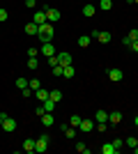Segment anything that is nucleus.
Listing matches in <instances>:
<instances>
[{"label":"nucleus","instance_id":"5701e85b","mask_svg":"<svg viewBox=\"0 0 138 154\" xmlns=\"http://www.w3.org/2000/svg\"><path fill=\"white\" fill-rule=\"evenodd\" d=\"M28 88L35 92V90H39V88H41V83L37 81V78H30V81H28Z\"/></svg>","mask_w":138,"mask_h":154},{"label":"nucleus","instance_id":"c756f323","mask_svg":"<svg viewBox=\"0 0 138 154\" xmlns=\"http://www.w3.org/2000/svg\"><path fill=\"white\" fill-rule=\"evenodd\" d=\"M51 69H53V76H62V67H60V64H55Z\"/></svg>","mask_w":138,"mask_h":154},{"label":"nucleus","instance_id":"423d86ee","mask_svg":"<svg viewBox=\"0 0 138 154\" xmlns=\"http://www.w3.org/2000/svg\"><path fill=\"white\" fill-rule=\"evenodd\" d=\"M39 51H41V55H46V58H51V55H55V46H53L51 42H44Z\"/></svg>","mask_w":138,"mask_h":154},{"label":"nucleus","instance_id":"a211bd4d","mask_svg":"<svg viewBox=\"0 0 138 154\" xmlns=\"http://www.w3.org/2000/svg\"><path fill=\"white\" fill-rule=\"evenodd\" d=\"M35 23H37V26H41V23H46V12H35Z\"/></svg>","mask_w":138,"mask_h":154},{"label":"nucleus","instance_id":"6ab92c4d","mask_svg":"<svg viewBox=\"0 0 138 154\" xmlns=\"http://www.w3.org/2000/svg\"><path fill=\"white\" fill-rule=\"evenodd\" d=\"M35 97H37L39 101H46V99H48V90H44V88H39V90H35Z\"/></svg>","mask_w":138,"mask_h":154},{"label":"nucleus","instance_id":"0eeeda50","mask_svg":"<svg viewBox=\"0 0 138 154\" xmlns=\"http://www.w3.org/2000/svg\"><path fill=\"white\" fill-rule=\"evenodd\" d=\"M58 64H60V67L72 64V55H69V53H58Z\"/></svg>","mask_w":138,"mask_h":154},{"label":"nucleus","instance_id":"dca6fc26","mask_svg":"<svg viewBox=\"0 0 138 154\" xmlns=\"http://www.w3.org/2000/svg\"><path fill=\"white\" fill-rule=\"evenodd\" d=\"M41 124H44V127H53V124H55L51 113H44V115H41Z\"/></svg>","mask_w":138,"mask_h":154},{"label":"nucleus","instance_id":"aec40b11","mask_svg":"<svg viewBox=\"0 0 138 154\" xmlns=\"http://www.w3.org/2000/svg\"><path fill=\"white\" fill-rule=\"evenodd\" d=\"M106 120H108V113H106V110H97V113H94V122H106Z\"/></svg>","mask_w":138,"mask_h":154},{"label":"nucleus","instance_id":"4c0bfd02","mask_svg":"<svg viewBox=\"0 0 138 154\" xmlns=\"http://www.w3.org/2000/svg\"><path fill=\"white\" fill-rule=\"evenodd\" d=\"M127 2H129V5H138V0H127Z\"/></svg>","mask_w":138,"mask_h":154},{"label":"nucleus","instance_id":"2f4dec72","mask_svg":"<svg viewBox=\"0 0 138 154\" xmlns=\"http://www.w3.org/2000/svg\"><path fill=\"white\" fill-rule=\"evenodd\" d=\"M9 19V14H7V9H2V7H0V21H7Z\"/></svg>","mask_w":138,"mask_h":154},{"label":"nucleus","instance_id":"f257e3e1","mask_svg":"<svg viewBox=\"0 0 138 154\" xmlns=\"http://www.w3.org/2000/svg\"><path fill=\"white\" fill-rule=\"evenodd\" d=\"M53 35H55V30H53V23H48V21H46V23H41V26H39V32H37V37H39L41 42H51Z\"/></svg>","mask_w":138,"mask_h":154},{"label":"nucleus","instance_id":"ddd939ff","mask_svg":"<svg viewBox=\"0 0 138 154\" xmlns=\"http://www.w3.org/2000/svg\"><path fill=\"white\" fill-rule=\"evenodd\" d=\"M99 152H101V154H118V149L113 147V143H104V145H101V149H99Z\"/></svg>","mask_w":138,"mask_h":154},{"label":"nucleus","instance_id":"7c9ffc66","mask_svg":"<svg viewBox=\"0 0 138 154\" xmlns=\"http://www.w3.org/2000/svg\"><path fill=\"white\" fill-rule=\"evenodd\" d=\"M138 145V138H127V147H136Z\"/></svg>","mask_w":138,"mask_h":154},{"label":"nucleus","instance_id":"6e6552de","mask_svg":"<svg viewBox=\"0 0 138 154\" xmlns=\"http://www.w3.org/2000/svg\"><path fill=\"white\" fill-rule=\"evenodd\" d=\"M94 124H97L94 120H81V127H78V129L87 134V131H92V129H94Z\"/></svg>","mask_w":138,"mask_h":154},{"label":"nucleus","instance_id":"f03ea898","mask_svg":"<svg viewBox=\"0 0 138 154\" xmlns=\"http://www.w3.org/2000/svg\"><path fill=\"white\" fill-rule=\"evenodd\" d=\"M48 149V136H39L37 140H35V152H46Z\"/></svg>","mask_w":138,"mask_h":154},{"label":"nucleus","instance_id":"7ed1b4c3","mask_svg":"<svg viewBox=\"0 0 138 154\" xmlns=\"http://www.w3.org/2000/svg\"><path fill=\"white\" fill-rule=\"evenodd\" d=\"M108 78H111L113 83H120V81L124 78V71L118 69V67H113V69H108Z\"/></svg>","mask_w":138,"mask_h":154},{"label":"nucleus","instance_id":"393cba45","mask_svg":"<svg viewBox=\"0 0 138 154\" xmlns=\"http://www.w3.org/2000/svg\"><path fill=\"white\" fill-rule=\"evenodd\" d=\"M76 149H78L81 154H90V147H87L85 143H76Z\"/></svg>","mask_w":138,"mask_h":154},{"label":"nucleus","instance_id":"f704fd0d","mask_svg":"<svg viewBox=\"0 0 138 154\" xmlns=\"http://www.w3.org/2000/svg\"><path fill=\"white\" fill-rule=\"evenodd\" d=\"M129 48H131V51H136V53H138V39H136V42H131V46H129Z\"/></svg>","mask_w":138,"mask_h":154},{"label":"nucleus","instance_id":"412c9836","mask_svg":"<svg viewBox=\"0 0 138 154\" xmlns=\"http://www.w3.org/2000/svg\"><path fill=\"white\" fill-rule=\"evenodd\" d=\"M48 97H51V99H53L55 103H58V101H62V92H60V90H51V92H48Z\"/></svg>","mask_w":138,"mask_h":154},{"label":"nucleus","instance_id":"cd10ccee","mask_svg":"<svg viewBox=\"0 0 138 154\" xmlns=\"http://www.w3.org/2000/svg\"><path fill=\"white\" fill-rule=\"evenodd\" d=\"M37 67H39V62H37V58H30V60H28V69H37Z\"/></svg>","mask_w":138,"mask_h":154},{"label":"nucleus","instance_id":"bb28decb","mask_svg":"<svg viewBox=\"0 0 138 154\" xmlns=\"http://www.w3.org/2000/svg\"><path fill=\"white\" fill-rule=\"evenodd\" d=\"M113 147H115V149L120 152V149L124 147V140H122V138H115V140H113Z\"/></svg>","mask_w":138,"mask_h":154},{"label":"nucleus","instance_id":"f8f14e48","mask_svg":"<svg viewBox=\"0 0 138 154\" xmlns=\"http://www.w3.org/2000/svg\"><path fill=\"white\" fill-rule=\"evenodd\" d=\"M23 152H28V154L35 152V140L32 138H26V140H23Z\"/></svg>","mask_w":138,"mask_h":154},{"label":"nucleus","instance_id":"473e14b6","mask_svg":"<svg viewBox=\"0 0 138 154\" xmlns=\"http://www.w3.org/2000/svg\"><path fill=\"white\" fill-rule=\"evenodd\" d=\"M48 64H51V67H55V64H58V53H55V55H51V58H48Z\"/></svg>","mask_w":138,"mask_h":154},{"label":"nucleus","instance_id":"58836bf2","mask_svg":"<svg viewBox=\"0 0 138 154\" xmlns=\"http://www.w3.org/2000/svg\"><path fill=\"white\" fill-rule=\"evenodd\" d=\"M133 124H136V127H138V115H136V120H133Z\"/></svg>","mask_w":138,"mask_h":154},{"label":"nucleus","instance_id":"a878e982","mask_svg":"<svg viewBox=\"0 0 138 154\" xmlns=\"http://www.w3.org/2000/svg\"><path fill=\"white\" fill-rule=\"evenodd\" d=\"M16 88H19V90H26L28 88V78H16Z\"/></svg>","mask_w":138,"mask_h":154},{"label":"nucleus","instance_id":"ea45409f","mask_svg":"<svg viewBox=\"0 0 138 154\" xmlns=\"http://www.w3.org/2000/svg\"><path fill=\"white\" fill-rule=\"evenodd\" d=\"M133 152H136V154H138V145H136V147H133Z\"/></svg>","mask_w":138,"mask_h":154},{"label":"nucleus","instance_id":"9b49d317","mask_svg":"<svg viewBox=\"0 0 138 154\" xmlns=\"http://www.w3.org/2000/svg\"><path fill=\"white\" fill-rule=\"evenodd\" d=\"M26 32L30 35V37H37V32H39V26H37V23L32 21V23H28V26H26Z\"/></svg>","mask_w":138,"mask_h":154},{"label":"nucleus","instance_id":"b1692460","mask_svg":"<svg viewBox=\"0 0 138 154\" xmlns=\"http://www.w3.org/2000/svg\"><path fill=\"white\" fill-rule=\"evenodd\" d=\"M90 39H92V37H87V35L78 37V46H81V48H85V46H90Z\"/></svg>","mask_w":138,"mask_h":154},{"label":"nucleus","instance_id":"f3484780","mask_svg":"<svg viewBox=\"0 0 138 154\" xmlns=\"http://www.w3.org/2000/svg\"><path fill=\"white\" fill-rule=\"evenodd\" d=\"M41 106H44V110H46V113H51V110H55V101H53L51 97H48L46 101H41Z\"/></svg>","mask_w":138,"mask_h":154},{"label":"nucleus","instance_id":"4468645a","mask_svg":"<svg viewBox=\"0 0 138 154\" xmlns=\"http://www.w3.org/2000/svg\"><path fill=\"white\" fill-rule=\"evenodd\" d=\"M94 14H97V7L87 2V5L83 7V16H87V19H90V16H94Z\"/></svg>","mask_w":138,"mask_h":154},{"label":"nucleus","instance_id":"c85d7f7f","mask_svg":"<svg viewBox=\"0 0 138 154\" xmlns=\"http://www.w3.org/2000/svg\"><path fill=\"white\" fill-rule=\"evenodd\" d=\"M81 120H83L81 115H72V120H69V122H72V127H81Z\"/></svg>","mask_w":138,"mask_h":154},{"label":"nucleus","instance_id":"e433bc0d","mask_svg":"<svg viewBox=\"0 0 138 154\" xmlns=\"http://www.w3.org/2000/svg\"><path fill=\"white\" fill-rule=\"evenodd\" d=\"M5 117H7V113H0V129H2V122H5Z\"/></svg>","mask_w":138,"mask_h":154},{"label":"nucleus","instance_id":"4be33fe9","mask_svg":"<svg viewBox=\"0 0 138 154\" xmlns=\"http://www.w3.org/2000/svg\"><path fill=\"white\" fill-rule=\"evenodd\" d=\"M111 7H113L111 0H99V9H101V12H108Z\"/></svg>","mask_w":138,"mask_h":154},{"label":"nucleus","instance_id":"1a4fd4ad","mask_svg":"<svg viewBox=\"0 0 138 154\" xmlns=\"http://www.w3.org/2000/svg\"><path fill=\"white\" fill-rule=\"evenodd\" d=\"M14 129H16V122H14L12 117L7 115V117H5V122H2V131H14Z\"/></svg>","mask_w":138,"mask_h":154},{"label":"nucleus","instance_id":"c9c22d12","mask_svg":"<svg viewBox=\"0 0 138 154\" xmlns=\"http://www.w3.org/2000/svg\"><path fill=\"white\" fill-rule=\"evenodd\" d=\"M35 2H37V0H26V7H30V9H32V7H35Z\"/></svg>","mask_w":138,"mask_h":154},{"label":"nucleus","instance_id":"20e7f679","mask_svg":"<svg viewBox=\"0 0 138 154\" xmlns=\"http://www.w3.org/2000/svg\"><path fill=\"white\" fill-rule=\"evenodd\" d=\"M90 37H97L101 44H108L113 35H111V32H99V30H92V32H90Z\"/></svg>","mask_w":138,"mask_h":154},{"label":"nucleus","instance_id":"9d476101","mask_svg":"<svg viewBox=\"0 0 138 154\" xmlns=\"http://www.w3.org/2000/svg\"><path fill=\"white\" fill-rule=\"evenodd\" d=\"M108 122H111V124H120V122H122V113H118V110L108 113Z\"/></svg>","mask_w":138,"mask_h":154},{"label":"nucleus","instance_id":"2eb2a0df","mask_svg":"<svg viewBox=\"0 0 138 154\" xmlns=\"http://www.w3.org/2000/svg\"><path fill=\"white\" fill-rule=\"evenodd\" d=\"M74 74H76L74 64H67V67H62V76H65V78H74Z\"/></svg>","mask_w":138,"mask_h":154},{"label":"nucleus","instance_id":"39448f33","mask_svg":"<svg viewBox=\"0 0 138 154\" xmlns=\"http://www.w3.org/2000/svg\"><path fill=\"white\" fill-rule=\"evenodd\" d=\"M58 19H60V9H55V7H48V9H46V21H48V23H55Z\"/></svg>","mask_w":138,"mask_h":154},{"label":"nucleus","instance_id":"72a5a7b5","mask_svg":"<svg viewBox=\"0 0 138 154\" xmlns=\"http://www.w3.org/2000/svg\"><path fill=\"white\" fill-rule=\"evenodd\" d=\"M21 94H23V97H26V99H28V97H32V94H35V92H32V90H30V88H26V90H21Z\"/></svg>","mask_w":138,"mask_h":154}]
</instances>
